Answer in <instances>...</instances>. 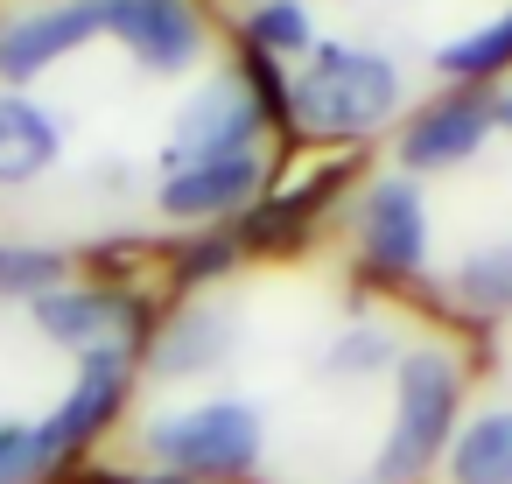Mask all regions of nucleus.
Returning <instances> with one entry per match:
<instances>
[{
    "label": "nucleus",
    "mask_w": 512,
    "mask_h": 484,
    "mask_svg": "<svg viewBox=\"0 0 512 484\" xmlns=\"http://www.w3.org/2000/svg\"><path fill=\"white\" fill-rule=\"evenodd\" d=\"M267 148V120L253 106V92L239 85V71H211L204 85L183 92L169 141H162V169L183 162H225V155H260Z\"/></svg>",
    "instance_id": "obj_8"
},
{
    "label": "nucleus",
    "mask_w": 512,
    "mask_h": 484,
    "mask_svg": "<svg viewBox=\"0 0 512 484\" xmlns=\"http://www.w3.org/2000/svg\"><path fill=\"white\" fill-rule=\"evenodd\" d=\"M274 183V155H225V162H183L162 169L155 183V211L183 232H232Z\"/></svg>",
    "instance_id": "obj_9"
},
{
    "label": "nucleus",
    "mask_w": 512,
    "mask_h": 484,
    "mask_svg": "<svg viewBox=\"0 0 512 484\" xmlns=\"http://www.w3.org/2000/svg\"><path fill=\"white\" fill-rule=\"evenodd\" d=\"M407 113V78L386 50L365 43H316L309 64H295V134L323 148H365L393 134Z\"/></svg>",
    "instance_id": "obj_1"
},
{
    "label": "nucleus",
    "mask_w": 512,
    "mask_h": 484,
    "mask_svg": "<svg viewBox=\"0 0 512 484\" xmlns=\"http://www.w3.org/2000/svg\"><path fill=\"white\" fill-rule=\"evenodd\" d=\"M239 85L253 92V106H260V120H267V141H302L295 134V71L288 64H274V57H260V50H239Z\"/></svg>",
    "instance_id": "obj_22"
},
{
    "label": "nucleus",
    "mask_w": 512,
    "mask_h": 484,
    "mask_svg": "<svg viewBox=\"0 0 512 484\" xmlns=\"http://www.w3.org/2000/svg\"><path fill=\"white\" fill-rule=\"evenodd\" d=\"M134 379H141V351H134V344H113V351L78 358L64 400L36 421V449H43V463H50V484H64V477L78 470V456H85V449L127 414Z\"/></svg>",
    "instance_id": "obj_5"
},
{
    "label": "nucleus",
    "mask_w": 512,
    "mask_h": 484,
    "mask_svg": "<svg viewBox=\"0 0 512 484\" xmlns=\"http://www.w3.org/2000/svg\"><path fill=\"white\" fill-rule=\"evenodd\" d=\"M351 253H358V274L379 281V288H414L428 274L435 225H428V197H421L414 176L386 169V176L358 183V197H351Z\"/></svg>",
    "instance_id": "obj_4"
},
{
    "label": "nucleus",
    "mask_w": 512,
    "mask_h": 484,
    "mask_svg": "<svg viewBox=\"0 0 512 484\" xmlns=\"http://www.w3.org/2000/svg\"><path fill=\"white\" fill-rule=\"evenodd\" d=\"M400 351H407V344H400V330H393V323L358 316L351 330H337V337H330V351H323V365H316V372H323L330 386H365V379H386V372L400 365Z\"/></svg>",
    "instance_id": "obj_19"
},
{
    "label": "nucleus",
    "mask_w": 512,
    "mask_h": 484,
    "mask_svg": "<svg viewBox=\"0 0 512 484\" xmlns=\"http://www.w3.org/2000/svg\"><path fill=\"white\" fill-rule=\"evenodd\" d=\"M106 36V8L99 0H43V8H0V85L29 92L36 78H50L57 64H71L78 50H92Z\"/></svg>",
    "instance_id": "obj_11"
},
{
    "label": "nucleus",
    "mask_w": 512,
    "mask_h": 484,
    "mask_svg": "<svg viewBox=\"0 0 512 484\" xmlns=\"http://www.w3.org/2000/svg\"><path fill=\"white\" fill-rule=\"evenodd\" d=\"M239 337H246V316L218 295H190L176 302L169 316H155V337L141 351V372L162 379V386H190V379H211L239 358Z\"/></svg>",
    "instance_id": "obj_12"
},
{
    "label": "nucleus",
    "mask_w": 512,
    "mask_h": 484,
    "mask_svg": "<svg viewBox=\"0 0 512 484\" xmlns=\"http://www.w3.org/2000/svg\"><path fill=\"white\" fill-rule=\"evenodd\" d=\"M498 134V92H477V85H442L435 99L407 106L400 127H393V169L400 176H449L463 162L484 155V141Z\"/></svg>",
    "instance_id": "obj_6"
},
{
    "label": "nucleus",
    "mask_w": 512,
    "mask_h": 484,
    "mask_svg": "<svg viewBox=\"0 0 512 484\" xmlns=\"http://www.w3.org/2000/svg\"><path fill=\"white\" fill-rule=\"evenodd\" d=\"M449 302L477 323H498L512 316V239L498 246H470L456 267H449Z\"/></svg>",
    "instance_id": "obj_18"
},
{
    "label": "nucleus",
    "mask_w": 512,
    "mask_h": 484,
    "mask_svg": "<svg viewBox=\"0 0 512 484\" xmlns=\"http://www.w3.org/2000/svg\"><path fill=\"white\" fill-rule=\"evenodd\" d=\"M239 50H260V57H274V64H309V50L323 43V29H316V15H309V0H253V8L239 15Z\"/></svg>",
    "instance_id": "obj_16"
},
{
    "label": "nucleus",
    "mask_w": 512,
    "mask_h": 484,
    "mask_svg": "<svg viewBox=\"0 0 512 484\" xmlns=\"http://www.w3.org/2000/svg\"><path fill=\"white\" fill-rule=\"evenodd\" d=\"M106 36L134 57L148 78H190L211 57V15L204 0H99Z\"/></svg>",
    "instance_id": "obj_10"
},
{
    "label": "nucleus",
    "mask_w": 512,
    "mask_h": 484,
    "mask_svg": "<svg viewBox=\"0 0 512 484\" xmlns=\"http://www.w3.org/2000/svg\"><path fill=\"white\" fill-rule=\"evenodd\" d=\"M442 484H512V407H470L442 449Z\"/></svg>",
    "instance_id": "obj_15"
},
{
    "label": "nucleus",
    "mask_w": 512,
    "mask_h": 484,
    "mask_svg": "<svg viewBox=\"0 0 512 484\" xmlns=\"http://www.w3.org/2000/svg\"><path fill=\"white\" fill-rule=\"evenodd\" d=\"M351 183H358V162L344 155V162H323L316 176H302V183H288V190H267V197L232 225L239 253H246V260H295V253L316 239L323 211H330Z\"/></svg>",
    "instance_id": "obj_13"
},
{
    "label": "nucleus",
    "mask_w": 512,
    "mask_h": 484,
    "mask_svg": "<svg viewBox=\"0 0 512 484\" xmlns=\"http://www.w3.org/2000/svg\"><path fill=\"white\" fill-rule=\"evenodd\" d=\"M141 449L155 470L190 484H253V470L267 463V414L253 400L211 393L190 407H162L141 428Z\"/></svg>",
    "instance_id": "obj_3"
},
{
    "label": "nucleus",
    "mask_w": 512,
    "mask_h": 484,
    "mask_svg": "<svg viewBox=\"0 0 512 484\" xmlns=\"http://www.w3.org/2000/svg\"><path fill=\"white\" fill-rule=\"evenodd\" d=\"M463 358L442 344H407L393 365V414L372 449V484H421L442 470V449L463 421Z\"/></svg>",
    "instance_id": "obj_2"
},
{
    "label": "nucleus",
    "mask_w": 512,
    "mask_h": 484,
    "mask_svg": "<svg viewBox=\"0 0 512 484\" xmlns=\"http://www.w3.org/2000/svg\"><path fill=\"white\" fill-rule=\"evenodd\" d=\"M435 71H442L449 85L498 92V78H512V8L491 15V22H477V29H463V36H449V43L435 50Z\"/></svg>",
    "instance_id": "obj_17"
},
{
    "label": "nucleus",
    "mask_w": 512,
    "mask_h": 484,
    "mask_svg": "<svg viewBox=\"0 0 512 484\" xmlns=\"http://www.w3.org/2000/svg\"><path fill=\"white\" fill-rule=\"evenodd\" d=\"M64 281H78L64 246H43V239H0V302H43V295L64 288Z\"/></svg>",
    "instance_id": "obj_21"
},
{
    "label": "nucleus",
    "mask_w": 512,
    "mask_h": 484,
    "mask_svg": "<svg viewBox=\"0 0 512 484\" xmlns=\"http://www.w3.org/2000/svg\"><path fill=\"white\" fill-rule=\"evenodd\" d=\"M29 323H36V337H50L57 351H78V358L113 351V344L148 351V337H155V309L127 281H64L43 302H29Z\"/></svg>",
    "instance_id": "obj_7"
},
{
    "label": "nucleus",
    "mask_w": 512,
    "mask_h": 484,
    "mask_svg": "<svg viewBox=\"0 0 512 484\" xmlns=\"http://www.w3.org/2000/svg\"><path fill=\"white\" fill-rule=\"evenodd\" d=\"M22 8H43V0H22Z\"/></svg>",
    "instance_id": "obj_25"
},
{
    "label": "nucleus",
    "mask_w": 512,
    "mask_h": 484,
    "mask_svg": "<svg viewBox=\"0 0 512 484\" xmlns=\"http://www.w3.org/2000/svg\"><path fill=\"white\" fill-rule=\"evenodd\" d=\"M64 162V113L36 92L0 85V190H29Z\"/></svg>",
    "instance_id": "obj_14"
},
{
    "label": "nucleus",
    "mask_w": 512,
    "mask_h": 484,
    "mask_svg": "<svg viewBox=\"0 0 512 484\" xmlns=\"http://www.w3.org/2000/svg\"><path fill=\"white\" fill-rule=\"evenodd\" d=\"M239 267H246V253H239L232 232H190L183 246H169V295H176V302L211 295V288H225Z\"/></svg>",
    "instance_id": "obj_20"
},
{
    "label": "nucleus",
    "mask_w": 512,
    "mask_h": 484,
    "mask_svg": "<svg viewBox=\"0 0 512 484\" xmlns=\"http://www.w3.org/2000/svg\"><path fill=\"white\" fill-rule=\"evenodd\" d=\"M246 8H253V0H246Z\"/></svg>",
    "instance_id": "obj_26"
},
{
    "label": "nucleus",
    "mask_w": 512,
    "mask_h": 484,
    "mask_svg": "<svg viewBox=\"0 0 512 484\" xmlns=\"http://www.w3.org/2000/svg\"><path fill=\"white\" fill-rule=\"evenodd\" d=\"M498 134H505V141H512V85H505V92H498Z\"/></svg>",
    "instance_id": "obj_24"
},
{
    "label": "nucleus",
    "mask_w": 512,
    "mask_h": 484,
    "mask_svg": "<svg viewBox=\"0 0 512 484\" xmlns=\"http://www.w3.org/2000/svg\"><path fill=\"white\" fill-rule=\"evenodd\" d=\"M64 484H190V477H169V470H71Z\"/></svg>",
    "instance_id": "obj_23"
}]
</instances>
